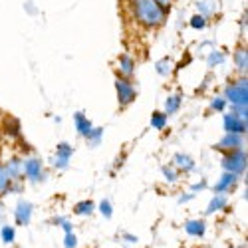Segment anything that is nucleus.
I'll list each match as a JSON object with an SVG mask.
<instances>
[{"label": "nucleus", "instance_id": "f257e3e1", "mask_svg": "<svg viewBox=\"0 0 248 248\" xmlns=\"http://www.w3.org/2000/svg\"><path fill=\"white\" fill-rule=\"evenodd\" d=\"M167 10L159 6L155 0H133V16L145 28H157L165 22Z\"/></svg>", "mask_w": 248, "mask_h": 248}, {"label": "nucleus", "instance_id": "f03ea898", "mask_svg": "<svg viewBox=\"0 0 248 248\" xmlns=\"http://www.w3.org/2000/svg\"><path fill=\"white\" fill-rule=\"evenodd\" d=\"M248 86H246V78H240L236 84L226 88V99H231L234 106H246L248 101Z\"/></svg>", "mask_w": 248, "mask_h": 248}, {"label": "nucleus", "instance_id": "7ed1b4c3", "mask_svg": "<svg viewBox=\"0 0 248 248\" xmlns=\"http://www.w3.org/2000/svg\"><path fill=\"white\" fill-rule=\"evenodd\" d=\"M222 167L229 171V173H236V175H240V173L246 169V153L234 149L232 153H229V155L222 159Z\"/></svg>", "mask_w": 248, "mask_h": 248}, {"label": "nucleus", "instance_id": "20e7f679", "mask_svg": "<svg viewBox=\"0 0 248 248\" xmlns=\"http://www.w3.org/2000/svg\"><path fill=\"white\" fill-rule=\"evenodd\" d=\"M115 90H117V97H119L121 106H129V103L135 99V88L131 86V81L127 78H117Z\"/></svg>", "mask_w": 248, "mask_h": 248}, {"label": "nucleus", "instance_id": "39448f33", "mask_svg": "<svg viewBox=\"0 0 248 248\" xmlns=\"http://www.w3.org/2000/svg\"><path fill=\"white\" fill-rule=\"evenodd\" d=\"M224 129L229 131V133H244L246 131V121L236 117L234 113H229V115H224Z\"/></svg>", "mask_w": 248, "mask_h": 248}, {"label": "nucleus", "instance_id": "423d86ee", "mask_svg": "<svg viewBox=\"0 0 248 248\" xmlns=\"http://www.w3.org/2000/svg\"><path fill=\"white\" fill-rule=\"evenodd\" d=\"M70 157H72V147L68 143H60L58 145V153H56V167L58 169H66L70 165Z\"/></svg>", "mask_w": 248, "mask_h": 248}, {"label": "nucleus", "instance_id": "0eeeda50", "mask_svg": "<svg viewBox=\"0 0 248 248\" xmlns=\"http://www.w3.org/2000/svg\"><path fill=\"white\" fill-rule=\"evenodd\" d=\"M22 165H24V175L28 177V179H32V181H38L40 179V175H42V163H40V159H26V161H22Z\"/></svg>", "mask_w": 248, "mask_h": 248}, {"label": "nucleus", "instance_id": "6e6552de", "mask_svg": "<svg viewBox=\"0 0 248 248\" xmlns=\"http://www.w3.org/2000/svg\"><path fill=\"white\" fill-rule=\"evenodd\" d=\"M240 143H242V139H240V135H238V133H229L226 137H222V139H220V143L217 145V149H222V151L231 149V151H234V149H238V147H240Z\"/></svg>", "mask_w": 248, "mask_h": 248}, {"label": "nucleus", "instance_id": "1a4fd4ad", "mask_svg": "<svg viewBox=\"0 0 248 248\" xmlns=\"http://www.w3.org/2000/svg\"><path fill=\"white\" fill-rule=\"evenodd\" d=\"M117 68L121 72V78H127L129 79L133 76V72H135V62H133L131 56H121L119 62H117Z\"/></svg>", "mask_w": 248, "mask_h": 248}, {"label": "nucleus", "instance_id": "9d476101", "mask_svg": "<svg viewBox=\"0 0 248 248\" xmlns=\"http://www.w3.org/2000/svg\"><path fill=\"white\" fill-rule=\"evenodd\" d=\"M6 171L10 175L12 181H18V179H22V171H24V165H22V159H10L6 165Z\"/></svg>", "mask_w": 248, "mask_h": 248}, {"label": "nucleus", "instance_id": "9b49d317", "mask_svg": "<svg viewBox=\"0 0 248 248\" xmlns=\"http://www.w3.org/2000/svg\"><path fill=\"white\" fill-rule=\"evenodd\" d=\"M236 179H238V175L236 173H229L226 171L222 177H220V181L217 183V187H215V193H224V191H229L232 185L236 183Z\"/></svg>", "mask_w": 248, "mask_h": 248}, {"label": "nucleus", "instance_id": "f8f14e48", "mask_svg": "<svg viewBox=\"0 0 248 248\" xmlns=\"http://www.w3.org/2000/svg\"><path fill=\"white\" fill-rule=\"evenodd\" d=\"M32 217V204L30 202H20L16 209V222L18 224H28Z\"/></svg>", "mask_w": 248, "mask_h": 248}, {"label": "nucleus", "instance_id": "ddd939ff", "mask_svg": "<svg viewBox=\"0 0 248 248\" xmlns=\"http://www.w3.org/2000/svg\"><path fill=\"white\" fill-rule=\"evenodd\" d=\"M76 125H78V133L84 135V137H88V135L92 133V129H93V127H92V121H90L84 113H78V115H76Z\"/></svg>", "mask_w": 248, "mask_h": 248}, {"label": "nucleus", "instance_id": "4468645a", "mask_svg": "<svg viewBox=\"0 0 248 248\" xmlns=\"http://www.w3.org/2000/svg\"><path fill=\"white\" fill-rule=\"evenodd\" d=\"M197 8L204 18H209V16H213L217 12V2L215 0H201V2L197 4Z\"/></svg>", "mask_w": 248, "mask_h": 248}, {"label": "nucleus", "instance_id": "2eb2a0df", "mask_svg": "<svg viewBox=\"0 0 248 248\" xmlns=\"http://www.w3.org/2000/svg\"><path fill=\"white\" fill-rule=\"evenodd\" d=\"M10 187H12V179H10L8 171H6V167H2V165H0V195L8 193Z\"/></svg>", "mask_w": 248, "mask_h": 248}, {"label": "nucleus", "instance_id": "dca6fc26", "mask_svg": "<svg viewBox=\"0 0 248 248\" xmlns=\"http://www.w3.org/2000/svg\"><path fill=\"white\" fill-rule=\"evenodd\" d=\"M185 229H187V232L191 236H202L204 234V222L202 220H189Z\"/></svg>", "mask_w": 248, "mask_h": 248}, {"label": "nucleus", "instance_id": "f3484780", "mask_svg": "<svg viewBox=\"0 0 248 248\" xmlns=\"http://www.w3.org/2000/svg\"><path fill=\"white\" fill-rule=\"evenodd\" d=\"M175 165H177L181 171H191L195 167V161L189 155H177L175 157Z\"/></svg>", "mask_w": 248, "mask_h": 248}, {"label": "nucleus", "instance_id": "a211bd4d", "mask_svg": "<svg viewBox=\"0 0 248 248\" xmlns=\"http://www.w3.org/2000/svg\"><path fill=\"white\" fill-rule=\"evenodd\" d=\"M181 101H183V97H181L179 93L169 95V97H167V103H165V111H167V113H175V111L181 108Z\"/></svg>", "mask_w": 248, "mask_h": 248}, {"label": "nucleus", "instance_id": "6ab92c4d", "mask_svg": "<svg viewBox=\"0 0 248 248\" xmlns=\"http://www.w3.org/2000/svg\"><path fill=\"white\" fill-rule=\"evenodd\" d=\"M234 64H236V68H238L240 72L246 70V66H248V54H246V48H238V50H236V54H234Z\"/></svg>", "mask_w": 248, "mask_h": 248}, {"label": "nucleus", "instance_id": "aec40b11", "mask_svg": "<svg viewBox=\"0 0 248 248\" xmlns=\"http://www.w3.org/2000/svg\"><path fill=\"white\" fill-rule=\"evenodd\" d=\"M4 131H6L8 135L18 137V135H20V123H18V119L6 117V121H4Z\"/></svg>", "mask_w": 248, "mask_h": 248}, {"label": "nucleus", "instance_id": "412c9836", "mask_svg": "<svg viewBox=\"0 0 248 248\" xmlns=\"http://www.w3.org/2000/svg\"><path fill=\"white\" fill-rule=\"evenodd\" d=\"M151 125H153L155 129H163L165 125H167V115H165V113H153Z\"/></svg>", "mask_w": 248, "mask_h": 248}, {"label": "nucleus", "instance_id": "4be33fe9", "mask_svg": "<svg viewBox=\"0 0 248 248\" xmlns=\"http://www.w3.org/2000/svg\"><path fill=\"white\" fill-rule=\"evenodd\" d=\"M226 204V199L224 197H215L213 201H211V204H209V209H206V213H217V211H220L222 209V206Z\"/></svg>", "mask_w": 248, "mask_h": 248}, {"label": "nucleus", "instance_id": "5701e85b", "mask_svg": "<svg viewBox=\"0 0 248 248\" xmlns=\"http://www.w3.org/2000/svg\"><path fill=\"white\" fill-rule=\"evenodd\" d=\"M92 211H93V202L92 201H84V202H79L76 206V213L78 215H92Z\"/></svg>", "mask_w": 248, "mask_h": 248}, {"label": "nucleus", "instance_id": "b1692460", "mask_svg": "<svg viewBox=\"0 0 248 248\" xmlns=\"http://www.w3.org/2000/svg\"><path fill=\"white\" fill-rule=\"evenodd\" d=\"M157 72L161 76H169L171 74V62L169 60H161L159 64H157Z\"/></svg>", "mask_w": 248, "mask_h": 248}, {"label": "nucleus", "instance_id": "393cba45", "mask_svg": "<svg viewBox=\"0 0 248 248\" xmlns=\"http://www.w3.org/2000/svg\"><path fill=\"white\" fill-rule=\"evenodd\" d=\"M191 26H193V28H204V26H206V18H204L202 14H195V16L191 18Z\"/></svg>", "mask_w": 248, "mask_h": 248}, {"label": "nucleus", "instance_id": "a878e982", "mask_svg": "<svg viewBox=\"0 0 248 248\" xmlns=\"http://www.w3.org/2000/svg\"><path fill=\"white\" fill-rule=\"evenodd\" d=\"M222 62H224V54L222 52H213L209 56V64L211 66H218V64H222Z\"/></svg>", "mask_w": 248, "mask_h": 248}, {"label": "nucleus", "instance_id": "bb28decb", "mask_svg": "<svg viewBox=\"0 0 248 248\" xmlns=\"http://www.w3.org/2000/svg\"><path fill=\"white\" fill-rule=\"evenodd\" d=\"M2 240L6 244H10L14 240V229H12V226H4V229H2Z\"/></svg>", "mask_w": 248, "mask_h": 248}, {"label": "nucleus", "instance_id": "cd10ccee", "mask_svg": "<svg viewBox=\"0 0 248 248\" xmlns=\"http://www.w3.org/2000/svg\"><path fill=\"white\" fill-rule=\"evenodd\" d=\"M99 211H101V215L103 217H111L113 215V211H111V204H109V201H101V204H99Z\"/></svg>", "mask_w": 248, "mask_h": 248}, {"label": "nucleus", "instance_id": "c85d7f7f", "mask_svg": "<svg viewBox=\"0 0 248 248\" xmlns=\"http://www.w3.org/2000/svg\"><path fill=\"white\" fill-rule=\"evenodd\" d=\"M211 108L217 109V111H222V109L226 108V99H224V97H215L213 103H211Z\"/></svg>", "mask_w": 248, "mask_h": 248}, {"label": "nucleus", "instance_id": "c756f323", "mask_svg": "<svg viewBox=\"0 0 248 248\" xmlns=\"http://www.w3.org/2000/svg\"><path fill=\"white\" fill-rule=\"evenodd\" d=\"M101 135H103V129H101V127H97V129H92V133L88 135V139H90V141L93 143V145H95V143L101 139Z\"/></svg>", "mask_w": 248, "mask_h": 248}, {"label": "nucleus", "instance_id": "7c9ffc66", "mask_svg": "<svg viewBox=\"0 0 248 248\" xmlns=\"http://www.w3.org/2000/svg\"><path fill=\"white\" fill-rule=\"evenodd\" d=\"M64 246H66V248H76V246H78V240H76V236H74L72 232H66V240H64Z\"/></svg>", "mask_w": 248, "mask_h": 248}, {"label": "nucleus", "instance_id": "2f4dec72", "mask_svg": "<svg viewBox=\"0 0 248 248\" xmlns=\"http://www.w3.org/2000/svg\"><path fill=\"white\" fill-rule=\"evenodd\" d=\"M163 173H165V177H167V181H171V183H175V181H177V171H173L171 167H165V169H163Z\"/></svg>", "mask_w": 248, "mask_h": 248}, {"label": "nucleus", "instance_id": "473e14b6", "mask_svg": "<svg viewBox=\"0 0 248 248\" xmlns=\"http://www.w3.org/2000/svg\"><path fill=\"white\" fill-rule=\"evenodd\" d=\"M236 117H240V119H244L246 121V106H234V111H232Z\"/></svg>", "mask_w": 248, "mask_h": 248}, {"label": "nucleus", "instance_id": "72a5a7b5", "mask_svg": "<svg viewBox=\"0 0 248 248\" xmlns=\"http://www.w3.org/2000/svg\"><path fill=\"white\" fill-rule=\"evenodd\" d=\"M155 2H157L159 6H163L165 10H167V8H169V6L173 4V0H155Z\"/></svg>", "mask_w": 248, "mask_h": 248}, {"label": "nucleus", "instance_id": "f704fd0d", "mask_svg": "<svg viewBox=\"0 0 248 248\" xmlns=\"http://www.w3.org/2000/svg\"><path fill=\"white\" fill-rule=\"evenodd\" d=\"M125 238H127V242H137V238H135V236H131V234H127Z\"/></svg>", "mask_w": 248, "mask_h": 248}]
</instances>
